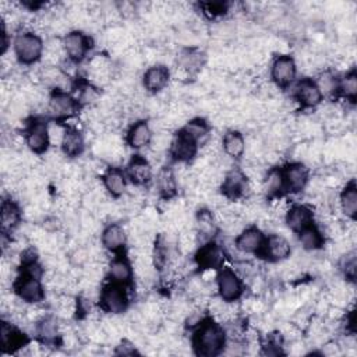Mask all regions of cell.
<instances>
[{
    "label": "cell",
    "mask_w": 357,
    "mask_h": 357,
    "mask_svg": "<svg viewBox=\"0 0 357 357\" xmlns=\"http://www.w3.org/2000/svg\"><path fill=\"white\" fill-rule=\"evenodd\" d=\"M196 227V235L198 242L203 239L204 242H208L212 239V236L216 232V219L214 218L212 212L208 209H200L194 219Z\"/></svg>",
    "instance_id": "484cf974"
},
{
    "label": "cell",
    "mask_w": 357,
    "mask_h": 357,
    "mask_svg": "<svg viewBox=\"0 0 357 357\" xmlns=\"http://www.w3.org/2000/svg\"><path fill=\"white\" fill-rule=\"evenodd\" d=\"M299 242L306 251H316L323 247L324 236L316 225H310L299 232Z\"/></svg>",
    "instance_id": "f546056e"
},
{
    "label": "cell",
    "mask_w": 357,
    "mask_h": 357,
    "mask_svg": "<svg viewBox=\"0 0 357 357\" xmlns=\"http://www.w3.org/2000/svg\"><path fill=\"white\" fill-rule=\"evenodd\" d=\"M60 147H62L63 155L67 158H76V157L81 155L84 151V147H85L82 134L74 127L67 128L65 140Z\"/></svg>",
    "instance_id": "83f0119b"
},
{
    "label": "cell",
    "mask_w": 357,
    "mask_h": 357,
    "mask_svg": "<svg viewBox=\"0 0 357 357\" xmlns=\"http://www.w3.org/2000/svg\"><path fill=\"white\" fill-rule=\"evenodd\" d=\"M98 101H101V94L95 85L84 84L80 87L77 102L84 104V105H93L94 102H98Z\"/></svg>",
    "instance_id": "d590c367"
},
{
    "label": "cell",
    "mask_w": 357,
    "mask_h": 357,
    "mask_svg": "<svg viewBox=\"0 0 357 357\" xmlns=\"http://www.w3.org/2000/svg\"><path fill=\"white\" fill-rule=\"evenodd\" d=\"M133 274H134V270H133L130 261L122 255L113 258L108 265V275L111 278V282L126 286L131 282Z\"/></svg>",
    "instance_id": "44dd1931"
},
{
    "label": "cell",
    "mask_w": 357,
    "mask_h": 357,
    "mask_svg": "<svg viewBox=\"0 0 357 357\" xmlns=\"http://www.w3.org/2000/svg\"><path fill=\"white\" fill-rule=\"evenodd\" d=\"M152 136L154 133L150 123L146 120H137L136 123H133L130 126L126 136V141L131 148L140 150L150 146Z\"/></svg>",
    "instance_id": "ac0fdd59"
},
{
    "label": "cell",
    "mask_w": 357,
    "mask_h": 357,
    "mask_svg": "<svg viewBox=\"0 0 357 357\" xmlns=\"http://www.w3.org/2000/svg\"><path fill=\"white\" fill-rule=\"evenodd\" d=\"M338 94H341L349 102H354L357 97V76L352 70L346 73L341 81H338Z\"/></svg>",
    "instance_id": "e575fe53"
},
{
    "label": "cell",
    "mask_w": 357,
    "mask_h": 357,
    "mask_svg": "<svg viewBox=\"0 0 357 357\" xmlns=\"http://www.w3.org/2000/svg\"><path fill=\"white\" fill-rule=\"evenodd\" d=\"M102 183H104L108 194L112 197H116V198L122 197L127 187L126 176L117 168H109L105 170V173L102 176Z\"/></svg>",
    "instance_id": "d4e9b609"
},
{
    "label": "cell",
    "mask_w": 357,
    "mask_h": 357,
    "mask_svg": "<svg viewBox=\"0 0 357 357\" xmlns=\"http://www.w3.org/2000/svg\"><path fill=\"white\" fill-rule=\"evenodd\" d=\"M13 289L16 297L25 304H39L45 300V286L41 282V278H36L31 274L23 273L13 282Z\"/></svg>",
    "instance_id": "3957f363"
},
{
    "label": "cell",
    "mask_w": 357,
    "mask_h": 357,
    "mask_svg": "<svg viewBox=\"0 0 357 357\" xmlns=\"http://www.w3.org/2000/svg\"><path fill=\"white\" fill-rule=\"evenodd\" d=\"M282 176L285 189L290 193H299L308 183V168L300 162H295L282 170Z\"/></svg>",
    "instance_id": "9a60e30c"
},
{
    "label": "cell",
    "mask_w": 357,
    "mask_h": 357,
    "mask_svg": "<svg viewBox=\"0 0 357 357\" xmlns=\"http://www.w3.org/2000/svg\"><path fill=\"white\" fill-rule=\"evenodd\" d=\"M316 84L319 85L323 97L338 94V81L335 80V77L331 73L321 74L319 81H316Z\"/></svg>",
    "instance_id": "74e56055"
},
{
    "label": "cell",
    "mask_w": 357,
    "mask_h": 357,
    "mask_svg": "<svg viewBox=\"0 0 357 357\" xmlns=\"http://www.w3.org/2000/svg\"><path fill=\"white\" fill-rule=\"evenodd\" d=\"M127 174L131 183L136 186H146L152 178V166L148 159L136 155L127 165Z\"/></svg>",
    "instance_id": "d6986e66"
},
{
    "label": "cell",
    "mask_w": 357,
    "mask_h": 357,
    "mask_svg": "<svg viewBox=\"0 0 357 357\" xmlns=\"http://www.w3.org/2000/svg\"><path fill=\"white\" fill-rule=\"evenodd\" d=\"M295 98L304 108H316L323 102L320 88L311 78H303L296 84Z\"/></svg>",
    "instance_id": "4fadbf2b"
},
{
    "label": "cell",
    "mask_w": 357,
    "mask_h": 357,
    "mask_svg": "<svg viewBox=\"0 0 357 357\" xmlns=\"http://www.w3.org/2000/svg\"><path fill=\"white\" fill-rule=\"evenodd\" d=\"M170 71L165 65H152L143 77V85L150 94H159L169 85Z\"/></svg>",
    "instance_id": "5bb4252c"
},
{
    "label": "cell",
    "mask_w": 357,
    "mask_h": 357,
    "mask_svg": "<svg viewBox=\"0 0 357 357\" xmlns=\"http://www.w3.org/2000/svg\"><path fill=\"white\" fill-rule=\"evenodd\" d=\"M48 113L56 120H66L74 116L77 111V100L63 91H54L48 100Z\"/></svg>",
    "instance_id": "9c48e42d"
},
{
    "label": "cell",
    "mask_w": 357,
    "mask_h": 357,
    "mask_svg": "<svg viewBox=\"0 0 357 357\" xmlns=\"http://www.w3.org/2000/svg\"><path fill=\"white\" fill-rule=\"evenodd\" d=\"M341 268L343 271V275L347 281L354 282L356 278V268H357V262H356V253L354 251H346L342 257L341 261Z\"/></svg>",
    "instance_id": "8d00e7d4"
},
{
    "label": "cell",
    "mask_w": 357,
    "mask_h": 357,
    "mask_svg": "<svg viewBox=\"0 0 357 357\" xmlns=\"http://www.w3.org/2000/svg\"><path fill=\"white\" fill-rule=\"evenodd\" d=\"M227 345V332L212 321L200 323L193 336V347L198 356H216Z\"/></svg>",
    "instance_id": "6da1fadb"
},
{
    "label": "cell",
    "mask_w": 357,
    "mask_h": 357,
    "mask_svg": "<svg viewBox=\"0 0 357 357\" xmlns=\"http://www.w3.org/2000/svg\"><path fill=\"white\" fill-rule=\"evenodd\" d=\"M201 8L204 9V13L211 17L223 16L227 12H229V5L223 2H208V3H203Z\"/></svg>",
    "instance_id": "ab89813d"
},
{
    "label": "cell",
    "mask_w": 357,
    "mask_h": 357,
    "mask_svg": "<svg viewBox=\"0 0 357 357\" xmlns=\"http://www.w3.org/2000/svg\"><path fill=\"white\" fill-rule=\"evenodd\" d=\"M100 303L101 308L108 314H123L128 307V297L127 292L124 290V285L111 282L109 285L104 286L100 293Z\"/></svg>",
    "instance_id": "277c9868"
},
{
    "label": "cell",
    "mask_w": 357,
    "mask_h": 357,
    "mask_svg": "<svg viewBox=\"0 0 357 357\" xmlns=\"http://www.w3.org/2000/svg\"><path fill=\"white\" fill-rule=\"evenodd\" d=\"M48 124L41 119L31 120L25 127V144L28 150L34 154H43L47 152L49 143V134H48Z\"/></svg>",
    "instance_id": "8992f818"
},
{
    "label": "cell",
    "mask_w": 357,
    "mask_h": 357,
    "mask_svg": "<svg viewBox=\"0 0 357 357\" xmlns=\"http://www.w3.org/2000/svg\"><path fill=\"white\" fill-rule=\"evenodd\" d=\"M339 208L350 219L356 218L357 214V189L352 182L339 194Z\"/></svg>",
    "instance_id": "1f68e13d"
},
{
    "label": "cell",
    "mask_w": 357,
    "mask_h": 357,
    "mask_svg": "<svg viewBox=\"0 0 357 357\" xmlns=\"http://www.w3.org/2000/svg\"><path fill=\"white\" fill-rule=\"evenodd\" d=\"M223 154L232 159H239L246 154V139L238 130H229L222 139Z\"/></svg>",
    "instance_id": "603a6c76"
},
{
    "label": "cell",
    "mask_w": 357,
    "mask_h": 357,
    "mask_svg": "<svg viewBox=\"0 0 357 357\" xmlns=\"http://www.w3.org/2000/svg\"><path fill=\"white\" fill-rule=\"evenodd\" d=\"M312 219H314L312 211L307 205H300V204L289 207V209L285 215L288 228L296 233H299L303 229H306L307 227L312 225Z\"/></svg>",
    "instance_id": "ffe728a7"
},
{
    "label": "cell",
    "mask_w": 357,
    "mask_h": 357,
    "mask_svg": "<svg viewBox=\"0 0 357 357\" xmlns=\"http://www.w3.org/2000/svg\"><path fill=\"white\" fill-rule=\"evenodd\" d=\"M194 260L197 266L203 270H216L225 261V255L216 243L208 242L198 249Z\"/></svg>",
    "instance_id": "e0dca14e"
},
{
    "label": "cell",
    "mask_w": 357,
    "mask_h": 357,
    "mask_svg": "<svg viewBox=\"0 0 357 357\" xmlns=\"http://www.w3.org/2000/svg\"><path fill=\"white\" fill-rule=\"evenodd\" d=\"M157 189L165 200H170L177 194V178L172 169H162L158 174Z\"/></svg>",
    "instance_id": "f1b7e54d"
},
{
    "label": "cell",
    "mask_w": 357,
    "mask_h": 357,
    "mask_svg": "<svg viewBox=\"0 0 357 357\" xmlns=\"http://www.w3.org/2000/svg\"><path fill=\"white\" fill-rule=\"evenodd\" d=\"M0 222H2L3 235L12 233L20 227L21 209L13 200H5L0 209Z\"/></svg>",
    "instance_id": "7402d4cb"
},
{
    "label": "cell",
    "mask_w": 357,
    "mask_h": 357,
    "mask_svg": "<svg viewBox=\"0 0 357 357\" xmlns=\"http://www.w3.org/2000/svg\"><path fill=\"white\" fill-rule=\"evenodd\" d=\"M63 47L66 58H69L71 63H80L91 49V41L81 31H70L63 38Z\"/></svg>",
    "instance_id": "ba28073f"
},
{
    "label": "cell",
    "mask_w": 357,
    "mask_h": 357,
    "mask_svg": "<svg viewBox=\"0 0 357 357\" xmlns=\"http://www.w3.org/2000/svg\"><path fill=\"white\" fill-rule=\"evenodd\" d=\"M186 136H189L192 140H194L198 146H204L207 143V139H208V133H209V128H208V124L201 120V119H194V120H190L189 123H186V126L183 127L182 130Z\"/></svg>",
    "instance_id": "d6a6232c"
},
{
    "label": "cell",
    "mask_w": 357,
    "mask_h": 357,
    "mask_svg": "<svg viewBox=\"0 0 357 357\" xmlns=\"http://www.w3.org/2000/svg\"><path fill=\"white\" fill-rule=\"evenodd\" d=\"M36 334L43 343H54L60 335V328L55 317H42L36 323Z\"/></svg>",
    "instance_id": "4dcf8cb0"
},
{
    "label": "cell",
    "mask_w": 357,
    "mask_h": 357,
    "mask_svg": "<svg viewBox=\"0 0 357 357\" xmlns=\"http://www.w3.org/2000/svg\"><path fill=\"white\" fill-rule=\"evenodd\" d=\"M127 242V232L119 223H109L102 231V246L108 251H120Z\"/></svg>",
    "instance_id": "cb8c5ba5"
},
{
    "label": "cell",
    "mask_w": 357,
    "mask_h": 357,
    "mask_svg": "<svg viewBox=\"0 0 357 357\" xmlns=\"http://www.w3.org/2000/svg\"><path fill=\"white\" fill-rule=\"evenodd\" d=\"M261 254L273 262H281L290 257L292 246L285 236L274 233L265 238V243Z\"/></svg>",
    "instance_id": "7c38bea8"
},
{
    "label": "cell",
    "mask_w": 357,
    "mask_h": 357,
    "mask_svg": "<svg viewBox=\"0 0 357 357\" xmlns=\"http://www.w3.org/2000/svg\"><path fill=\"white\" fill-rule=\"evenodd\" d=\"M66 131H67V127L62 126L60 123L58 122H52L48 124V134H49V143L51 146L56 147V146H62L63 140H65V136H66Z\"/></svg>",
    "instance_id": "f35d334b"
},
{
    "label": "cell",
    "mask_w": 357,
    "mask_h": 357,
    "mask_svg": "<svg viewBox=\"0 0 357 357\" xmlns=\"http://www.w3.org/2000/svg\"><path fill=\"white\" fill-rule=\"evenodd\" d=\"M296 62L288 55L277 56L271 65V78L277 87L285 88L290 85L296 77Z\"/></svg>",
    "instance_id": "30bf717a"
},
{
    "label": "cell",
    "mask_w": 357,
    "mask_h": 357,
    "mask_svg": "<svg viewBox=\"0 0 357 357\" xmlns=\"http://www.w3.org/2000/svg\"><path fill=\"white\" fill-rule=\"evenodd\" d=\"M197 150L198 144L189 136H186L183 131H181L172 139L169 152L173 161H176L177 163H189L196 157Z\"/></svg>",
    "instance_id": "8fae6325"
},
{
    "label": "cell",
    "mask_w": 357,
    "mask_h": 357,
    "mask_svg": "<svg viewBox=\"0 0 357 357\" xmlns=\"http://www.w3.org/2000/svg\"><path fill=\"white\" fill-rule=\"evenodd\" d=\"M0 342H2L3 350L9 352H16L23 346H27L25 335L6 321L2 323V328H0Z\"/></svg>",
    "instance_id": "4316f807"
},
{
    "label": "cell",
    "mask_w": 357,
    "mask_h": 357,
    "mask_svg": "<svg viewBox=\"0 0 357 357\" xmlns=\"http://www.w3.org/2000/svg\"><path fill=\"white\" fill-rule=\"evenodd\" d=\"M216 288L219 297L228 303L238 301L243 295L242 279L231 268H225L216 275Z\"/></svg>",
    "instance_id": "52a82bcc"
},
{
    "label": "cell",
    "mask_w": 357,
    "mask_h": 357,
    "mask_svg": "<svg viewBox=\"0 0 357 357\" xmlns=\"http://www.w3.org/2000/svg\"><path fill=\"white\" fill-rule=\"evenodd\" d=\"M222 194L231 201H236L244 197L251 190V182L247 178L243 170L231 169L220 183Z\"/></svg>",
    "instance_id": "5b68a950"
},
{
    "label": "cell",
    "mask_w": 357,
    "mask_h": 357,
    "mask_svg": "<svg viewBox=\"0 0 357 357\" xmlns=\"http://www.w3.org/2000/svg\"><path fill=\"white\" fill-rule=\"evenodd\" d=\"M265 243L264 233L257 228H249L239 233L235 240V247L243 254H261Z\"/></svg>",
    "instance_id": "2e32d148"
},
{
    "label": "cell",
    "mask_w": 357,
    "mask_h": 357,
    "mask_svg": "<svg viewBox=\"0 0 357 357\" xmlns=\"http://www.w3.org/2000/svg\"><path fill=\"white\" fill-rule=\"evenodd\" d=\"M45 43L35 32H21L16 36L13 52L17 60L23 65H34L42 59Z\"/></svg>",
    "instance_id": "7a4b0ae2"
},
{
    "label": "cell",
    "mask_w": 357,
    "mask_h": 357,
    "mask_svg": "<svg viewBox=\"0 0 357 357\" xmlns=\"http://www.w3.org/2000/svg\"><path fill=\"white\" fill-rule=\"evenodd\" d=\"M262 190L271 197L279 196V193L285 189L284 185V176H282V170L278 169H273L268 172L265 181L262 182Z\"/></svg>",
    "instance_id": "836d02e7"
}]
</instances>
